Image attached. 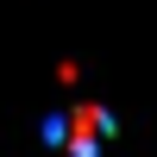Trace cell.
I'll return each instance as SVG.
<instances>
[{
    "label": "cell",
    "mask_w": 157,
    "mask_h": 157,
    "mask_svg": "<svg viewBox=\"0 0 157 157\" xmlns=\"http://www.w3.org/2000/svg\"><path fill=\"white\" fill-rule=\"evenodd\" d=\"M107 132H113V120H107L101 107L69 113V132H63V126H44V138H50V145H69V157H101Z\"/></svg>",
    "instance_id": "1"
}]
</instances>
